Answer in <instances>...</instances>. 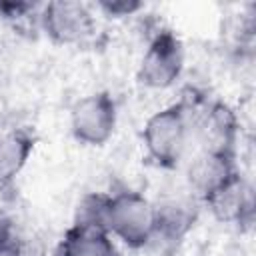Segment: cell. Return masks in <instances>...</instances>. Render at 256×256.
Here are the masks:
<instances>
[{
    "label": "cell",
    "instance_id": "obj_1",
    "mask_svg": "<svg viewBox=\"0 0 256 256\" xmlns=\"http://www.w3.org/2000/svg\"><path fill=\"white\" fill-rule=\"evenodd\" d=\"M194 104L184 98L154 112L142 128V146L146 158L162 170H174L186 156L192 140Z\"/></svg>",
    "mask_w": 256,
    "mask_h": 256
},
{
    "label": "cell",
    "instance_id": "obj_2",
    "mask_svg": "<svg viewBox=\"0 0 256 256\" xmlns=\"http://www.w3.org/2000/svg\"><path fill=\"white\" fill-rule=\"evenodd\" d=\"M108 232L130 250H142L156 238V206L138 190L110 192Z\"/></svg>",
    "mask_w": 256,
    "mask_h": 256
},
{
    "label": "cell",
    "instance_id": "obj_3",
    "mask_svg": "<svg viewBox=\"0 0 256 256\" xmlns=\"http://www.w3.org/2000/svg\"><path fill=\"white\" fill-rule=\"evenodd\" d=\"M184 72V46L182 40L168 28L158 30L142 58L136 70V80L144 88L150 90H166L176 84V80Z\"/></svg>",
    "mask_w": 256,
    "mask_h": 256
},
{
    "label": "cell",
    "instance_id": "obj_4",
    "mask_svg": "<svg viewBox=\"0 0 256 256\" xmlns=\"http://www.w3.org/2000/svg\"><path fill=\"white\" fill-rule=\"evenodd\" d=\"M118 124L116 100L108 90H96L70 108V134L78 144L84 146H104Z\"/></svg>",
    "mask_w": 256,
    "mask_h": 256
},
{
    "label": "cell",
    "instance_id": "obj_5",
    "mask_svg": "<svg viewBox=\"0 0 256 256\" xmlns=\"http://www.w3.org/2000/svg\"><path fill=\"white\" fill-rule=\"evenodd\" d=\"M38 28L56 46H74L92 36L96 28L94 12L78 0H52L42 4Z\"/></svg>",
    "mask_w": 256,
    "mask_h": 256
},
{
    "label": "cell",
    "instance_id": "obj_6",
    "mask_svg": "<svg viewBox=\"0 0 256 256\" xmlns=\"http://www.w3.org/2000/svg\"><path fill=\"white\" fill-rule=\"evenodd\" d=\"M238 134L240 120L230 104L214 100L204 108H194L192 138H196L198 150L236 154Z\"/></svg>",
    "mask_w": 256,
    "mask_h": 256
},
{
    "label": "cell",
    "instance_id": "obj_7",
    "mask_svg": "<svg viewBox=\"0 0 256 256\" xmlns=\"http://www.w3.org/2000/svg\"><path fill=\"white\" fill-rule=\"evenodd\" d=\"M202 206H206L208 212L214 216V220L222 224H234L240 228L250 226L254 222V210H256L254 186L238 172L224 186L212 192L202 202Z\"/></svg>",
    "mask_w": 256,
    "mask_h": 256
},
{
    "label": "cell",
    "instance_id": "obj_8",
    "mask_svg": "<svg viewBox=\"0 0 256 256\" xmlns=\"http://www.w3.org/2000/svg\"><path fill=\"white\" fill-rule=\"evenodd\" d=\"M238 172L236 154L198 150L186 166V186L188 192L202 204Z\"/></svg>",
    "mask_w": 256,
    "mask_h": 256
},
{
    "label": "cell",
    "instance_id": "obj_9",
    "mask_svg": "<svg viewBox=\"0 0 256 256\" xmlns=\"http://www.w3.org/2000/svg\"><path fill=\"white\" fill-rule=\"evenodd\" d=\"M36 142V134L26 126L10 128L0 134V194L14 192L16 180L26 168Z\"/></svg>",
    "mask_w": 256,
    "mask_h": 256
},
{
    "label": "cell",
    "instance_id": "obj_10",
    "mask_svg": "<svg viewBox=\"0 0 256 256\" xmlns=\"http://www.w3.org/2000/svg\"><path fill=\"white\" fill-rule=\"evenodd\" d=\"M198 200L188 194L166 196L156 206V238L164 242H180L196 224L198 218Z\"/></svg>",
    "mask_w": 256,
    "mask_h": 256
},
{
    "label": "cell",
    "instance_id": "obj_11",
    "mask_svg": "<svg viewBox=\"0 0 256 256\" xmlns=\"http://www.w3.org/2000/svg\"><path fill=\"white\" fill-rule=\"evenodd\" d=\"M54 256H122L108 232L70 226L54 248Z\"/></svg>",
    "mask_w": 256,
    "mask_h": 256
},
{
    "label": "cell",
    "instance_id": "obj_12",
    "mask_svg": "<svg viewBox=\"0 0 256 256\" xmlns=\"http://www.w3.org/2000/svg\"><path fill=\"white\" fill-rule=\"evenodd\" d=\"M108 208H110V192H86L74 208L72 224L108 232Z\"/></svg>",
    "mask_w": 256,
    "mask_h": 256
},
{
    "label": "cell",
    "instance_id": "obj_13",
    "mask_svg": "<svg viewBox=\"0 0 256 256\" xmlns=\"http://www.w3.org/2000/svg\"><path fill=\"white\" fill-rule=\"evenodd\" d=\"M40 8L42 4L36 2H24V0H8V2H0V18L14 26V28H22L24 24H30L32 20L38 24V16H40Z\"/></svg>",
    "mask_w": 256,
    "mask_h": 256
},
{
    "label": "cell",
    "instance_id": "obj_14",
    "mask_svg": "<svg viewBox=\"0 0 256 256\" xmlns=\"http://www.w3.org/2000/svg\"><path fill=\"white\" fill-rule=\"evenodd\" d=\"M6 256H50V250L40 234L22 230V234L18 236V240L14 242V246Z\"/></svg>",
    "mask_w": 256,
    "mask_h": 256
},
{
    "label": "cell",
    "instance_id": "obj_15",
    "mask_svg": "<svg viewBox=\"0 0 256 256\" xmlns=\"http://www.w3.org/2000/svg\"><path fill=\"white\" fill-rule=\"evenodd\" d=\"M94 6L100 14H104L106 18H112V20L134 16L144 8V4L140 0H98Z\"/></svg>",
    "mask_w": 256,
    "mask_h": 256
},
{
    "label": "cell",
    "instance_id": "obj_16",
    "mask_svg": "<svg viewBox=\"0 0 256 256\" xmlns=\"http://www.w3.org/2000/svg\"><path fill=\"white\" fill-rule=\"evenodd\" d=\"M22 230L24 228L10 214L0 212V256H6L10 252V248L14 246L18 236L22 234Z\"/></svg>",
    "mask_w": 256,
    "mask_h": 256
}]
</instances>
